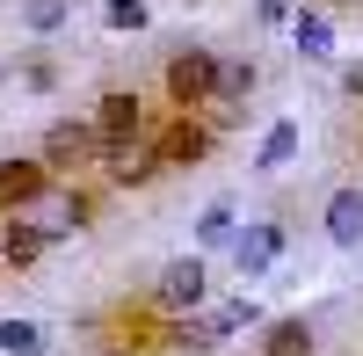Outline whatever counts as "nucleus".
<instances>
[{"mask_svg": "<svg viewBox=\"0 0 363 356\" xmlns=\"http://www.w3.org/2000/svg\"><path fill=\"white\" fill-rule=\"evenodd\" d=\"M262 356H313V328H306V320H269Z\"/></svg>", "mask_w": 363, "mask_h": 356, "instance_id": "nucleus-10", "label": "nucleus"}, {"mask_svg": "<svg viewBox=\"0 0 363 356\" xmlns=\"http://www.w3.org/2000/svg\"><path fill=\"white\" fill-rule=\"evenodd\" d=\"M196 233H203V247H225L233 240V204H211V211L196 218Z\"/></svg>", "mask_w": 363, "mask_h": 356, "instance_id": "nucleus-18", "label": "nucleus"}, {"mask_svg": "<svg viewBox=\"0 0 363 356\" xmlns=\"http://www.w3.org/2000/svg\"><path fill=\"white\" fill-rule=\"evenodd\" d=\"M102 153V167H109V182H124V189H138V182H153L160 174V153L153 145H138V138H109V145H95Z\"/></svg>", "mask_w": 363, "mask_h": 356, "instance_id": "nucleus-3", "label": "nucleus"}, {"mask_svg": "<svg viewBox=\"0 0 363 356\" xmlns=\"http://www.w3.org/2000/svg\"><path fill=\"white\" fill-rule=\"evenodd\" d=\"M160 167H203V153H211V131L203 124H189V116H174V124L160 131Z\"/></svg>", "mask_w": 363, "mask_h": 356, "instance_id": "nucleus-4", "label": "nucleus"}, {"mask_svg": "<svg viewBox=\"0 0 363 356\" xmlns=\"http://www.w3.org/2000/svg\"><path fill=\"white\" fill-rule=\"evenodd\" d=\"M44 160H0V204H37L44 196Z\"/></svg>", "mask_w": 363, "mask_h": 356, "instance_id": "nucleus-9", "label": "nucleus"}, {"mask_svg": "<svg viewBox=\"0 0 363 356\" xmlns=\"http://www.w3.org/2000/svg\"><path fill=\"white\" fill-rule=\"evenodd\" d=\"M95 124H51L44 131V167H80V160H95Z\"/></svg>", "mask_w": 363, "mask_h": 356, "instance_id": "nucleus-5", "label": "nucleus"}, {"mask_svg": "<svg viewBox=\"0 0 363 356\" xmlns=\"http://www.w3.org/2000/svg\"><path fill=\"white\" fill-rule=\"evenodd\" d=\"M51 335L37 328V320H0V349H8V356H37Z\"/></svg>", "mask_w": 363, "mask_h": 356, "instance_id": "nucleus-16", "label": "nucleus"}, {"mask_svg": "<svg viewBox=\"0 0 363 356\" xmlns=\"http://www.w3.org/2000/svg\"><path fill=\"white\" fill-rule=\"evenodd\" d=\"M102 22H109V29H145V0H109Z\"/></svg>", "mask_w": 363, "mask_h": 356, "instance_id": "nucleus-19", "label": "nucleus"}, {"mask_svg": "<svg viewBox=\"0 0 363 356\" xmlns=\"http://www.w3.org/2000/svg\"><path fill=\"white\" fill-rule=\"evenodd\" d=\"M153 299H160V313H196V306H203V262H196V255L167 262L160 284H153Z\"/></svg>", "mask_w": 363, "mask_h": 356, "instance_id": "nucleus-2", "label": "nucleus"}, {"mask_svg": "<svg viewBox=\"0 0 363 356\" xmlns=\"http://www.w3.org/2000/svg\"><path fill=\"white\" fill-rule=\"evenodd\" d=\"M87 356H124V349H87Z\"/></svg>", "mask_w": 363, "mask_h": 356, "instance_id": "nucleus-23", "label": "nucleus"}, {"mask_svg": "<svg viewBox=\"0 0 363 356\" xmlns=\"http://www.w3.org/2000/svg\"><path fill=\"white\" fill-rule=\"evenodd\" d=\"M342 87H349V95L363 102V66H349V73H342Z\"/></svg>", "mask_w": 363, "mask_h": 356, "instance_id": "nucleus-22", "label": "nucleus"}, {"mask_svg": "<svg viewBox=\"0 0 363 356\" xmlns=\"http://www.w3.org/2000/svg\"><path fill=\"white\" fill-rule=\"evenodd\" d=\"M211 320H218V335H240V328H255L262 306L255 299H225V306H211Z\"/></svg>", "mask_w": 363, "mask_h": 356, "instance_id": "nucleus-17", "label": "nucleus"}, {"mask_svg": "<svg viewBox=\"0 0 363 356\" xmlns=\"http://www.w3.org/2000/svg\"><path fill=\"white\" fill-rule=\"evenodd\" d=\"M174 349H189V356H211V349H225V335H218V320H211V313H182V328H174Z\"/></svg>", "mask_w": 363, "mask_h": 356, "instance_id": "nucleus-11", "label": "nucleus"}, {"mask_svg": "<svg viewBox=\"0 0 363 356\" xmlns=\"http://www.w3.org/2000/svg\"><path fill=\"white\" fill-rule=\"evenodd\" d=\"M327 240L335 247H363V189H335L327 196Z\"/></svg>", "mask_w": 363, "mask_h": 356, "instance_id": "nucleus-8", "label": "nucleus"}, {"mask_svg": "<svg viewBox=\"0 0 363 356\" xmlns=\"http://www.w3.org/2000/svg\"><path fill=\"white\" fill-rule=\"evenodd\" d=\"M291 160H298V124H269V138H262L255 167H262V174H284Z\"/></svg>", "mask_w": 363, "mask_h": 356, "instance_id": "nucleus-12", "label": "nucleus"}, {"mask_svg": "<svg viewBox=\"0 0 363 356\" xmlns=\"http://www.w3.org/2000/svg\"><path fill=\"white\" fill-rule=\"evenodd\" d=\"M240 95H255V58H225L211 73V102H240Z\"/></svg>", "mask_w": 363, "mask_h": 356, "instance_id": "nucleus-13", "label": "nucleus"}, {"mask_svg": "<svg viewBox=\"0 0 363 356\" xmlns=\"http://www.w3.org/2000/svg\"><path fill=\"white\" fill-rule=\"evenodd\" d=\"M211 73H218V58H211V51H174V58H167V102H182V109L211 102Z\"/></svg>", "mask_w": 363, "mask_h": 356, "instance_id": "nucleus-1", "label": "nucleus"}, {"mask_svg": "<svg viewBox=\"0 0 363 356\" xmlns=\"http://www.w3.org/2000/svg\"><path fill=\"white\" fill-rule=\"evenodd\" d=\"M291 15V0H262V22H284Z\"/></svg>", "mask_w": 363, "mask_h": 356, "instance_id": "nucleus-21", "label": "nucleus"}, {"mask_svg": "<svg viewBox=\"0 0 363 356\" xmlns=\"http://www.w3.org/2000/svg\"><path fill=\"white\" fill-rule=\"evenodd\" d=\"M291 44L306 58H327V51H335V29H327V15H298L291 22Z\"/></svg>", "mask_w": 363, "mask_h": 356, "instance_id": "nucleus-14", "label": "nucleus"}, {"mask_svg": "<svg viewBox=\"0 0 363 356\" xmlns=\"http://www.w3.org/2000/svg\"><path fill=\"white\" fill-rule=\"evenodd\" d=\"M44 240H51V233H37L29 218H8V240H0V255H8V262H37Z\"/></svg>", "mask_w": 363, "mask_h": 356, "instance_id": "nucleus-15", "label": "nucleus"}, {"mask_svg": "<svg viewBox=\"0 0 363 356\" xmlns=\"http://www.w3.org/2000/svg\"><path fill=\"white\" fill-rule=\"evenodd\" d=\"M95 138H102V145H109V138H138V95H131V87H109V95H102Z\"/></svg>", "mask_w": 363, "mask_h": 356, "instance_id": "nucleus-7", "label": "nucleus"}, {"mask_svg": "<svg viewBox=\"0 0 363 356\" xmlns=\"http://www.w3.org/2000/svg\"><path fill=\"white\" fill-rule=\"evenodd\" d=\"M58 22H66V0H29V29H44V37H51Z\"/></svg>", "mask_w": 363, "mask_h": 356, "instance_id": "nucleus-20", "label": "nucleus"}, {"mask_svg": "<svg viewBox=\"0 0 363 356\" xmlns=\"http://www.w3.org/2000/svg\"><path fill=\"white\" fill-rule=\"evenodd\" d=\"M277 255H284V233H277V226H247V233H233V262H240V277L277 269Z\"/></svg>", "mask_w": 363, "mask_h": 356, "instance_id": "nucleus-6", "label": "nucleus"}]
</instances>
